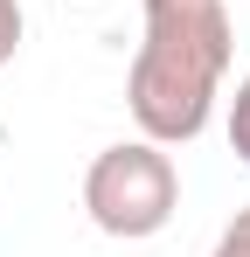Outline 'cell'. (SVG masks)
<instances>
[{
  "label": "cell",
  "instance_id": "cell-1",
  "mask_svg": "<svg viewBox=\"0 0 250 257\" xmlns=\"http://www.w3.org/2000/svg\"><path fill=\"white\" fill-rule=\"evenodd\" d=\"M229 56H236V21L222 0H146V28L125 77V104L139 132L160 146H188L208 125Z\"/></svg>",
  "mask_w": 250,
  "mask_h": 257
},
{
  "label": "cell",
  "instance_id": "cell-2",
  "mask_svg": "<svg viewBox=\"0 0 250 257\" xmlns=\"http://www.w3.org/2000/svg\"><path fill=\"white\" fill-rule=\"evenodd\" d=\"M83 209L104 236L118 243H139V236H160L174 209H181V174L160 153V139H125V146H104L90 174H83Z\"/></svg>",
  "mask_w": 250,
  "mask_h": 257
},
{
  "label": "cell",
  "instance_id": "cell-3",
  "mask_svg": "<svg viewBox=\"0 0 250 257\" xmlns=\"http://www.w3.org/2000/svg\"><path fill=\"white\" fill-rule=\"evenodd\" d=\"M229 146H236V160L250 167V77L236 84V97H229Z\"/></svg>",
  "mask_w": 250,
  "mask_h": 257
},
{
  "label": "cell",
  "instance_id": "cell-4",
  "mask_svg": "<svg viewBox=\"0 0 250 257\" xmlns=\"http://www.w3.org/2000/svg\"><path fill=\"white\" fill-rule=\"evenodd\" d=\"M208 257H250V209H236V222L215 236V250Z\"/></svg>",
  "mask_w": 250,
  "mask_h": 257
},
{
  "label": "cell",
  "instance_id": "cell-5",
  "mask_svg": "<svg viewBox=\"0 0 250 257\" xmlns=\"http://www.w3.org/2000/svg\"><path fill=\"white\" fill-rule=\"evenodd\" d=\"M21 49V0H0V63H14Z\"/></svg>",
  "mask_w": 250,
  "mask_h": 257
}]
</instances>
